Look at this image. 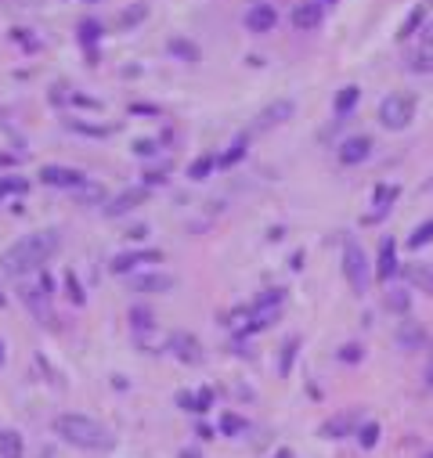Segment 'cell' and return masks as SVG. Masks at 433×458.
I'll return each mask as SVG.
<instances>
[{"mask_svg": "<svg viewBox=\"0 0 433 458\" xmlns=\"http://www.w3.org/2000/svg\"><path fill=\"white\" fill-rule=\"evenodd\" d=\"M58 242H61L58 231H33V235L18 238L15 246L0 256V267H4L8 274H29V271L44 267L58 253Z\"/></svg>", "mask_w": 433, "mask_h": 458, "instance_id": "obj_1", "label": "cell"}, {"mask_svg": "<svg viewBox=\"0 0 433 458\" xmlns=\"http://www.w3.org/2000/svg\"><path fill=\"white\" fill-rule=\"evenodd\" d=\"M54 433L66 440V444L83 447V451H109V447H112V433L105 430L102 422H94L90 415H80V411L58 415V419H54Z\"/></svg>", "mask_w": 433, "mask_h": 458, "instance_id": "obj_2", "label": "cell"}, {"mask_svg": "<svg viewBox=\"0 0 433 458\" xmlns=\"http://www.w3.org/2000/svg\"><path fill=\"white\" fill-rule=\"evenodd\" d=\"M412 119H415V94H408V90H397V94L383 98V105H379V123H383V127L405 130Z\"/></svg>", "mask_w": 433, "mask_h": 458, "instance_id": "obj_3", "label": "cell"}, {"mask_svg": "<svg viewBox=\"0 0 433 458\" xmlns=\"http://www.w3.org/2000/svg\"><path fill=\"white\" fill-rule=\"evenodd\" d=\"M343 274H347V285L361 296L368 289V260H365V249L358 242H347L343 246Z\"/></svg>", "mask_w": 433, "mask_h": 458, "instance_id": "obj_4", "label": "cell"}, {"mask_svg": "<svg viewBox=\"0 0 433 458\" xmlns=\"http://www.w3.org/2000/svg\"><path fill=\"white\" fill-rule=\"evenodd\" d=\"M368 151H372V137H368V134H354V137H347L343 144H339V163H343V166H358V163L368 159Z\"/></svg>", "mask_w": 433, "mask_h": 458, "instance_id": "obj_5", "label": "cell"}, {"mask_svg": "<svg viewBox=\"0 0 433 458\" xmlns=\"http://www.w3.org/2000/svg\"><path fill=\"white\" fill-rule=\"evenodd\" d=\"M40 180H44V185H51V188H80L83 185V173L69 170V166H44Z\"/></svg>", "mask_w": 433, "mask_h": 458, "instance_id": "obj_6", "label": "cell"}, {"mask_svg": "<svg viewBox=\"0 0 433 458\" xmlns=\"http://www.w3.org/2000/svg\"><path fill=\"white\" fill-rule=\"evenodd\" d=\"M163 260V253L159 249H138V253H119L116 260H112V274H127V271H134V267H141V264H159Z\"/></svg>", "mask_w": 433, "mask_h": 458, "instance_id": "obj_7", "label": "cell"}, {"mask_svg": "<svg viewBox=\"0 0 433 458\" xmlns=\"http://www.w3.org/2000/svg\"><path fill=\"white\" fill-rule=\"evenodd\" d=\"M274 22H278V11L271 4H253L245 11V29H250V33H267Z\"/></svg>", "mask_w": 433, "mask_h": 458, "instance_id": "obj_8", "label": "cell"}, {"mask_svg": "<svg viewBox=\"0 0 433 458\" xmlns=\"http://www.w3.org/2000/svg\"><path fill=\"white\" fill-rule=\"evenodd\" d=\"M148 199V192L145 188H134V192H123V195H116L109 206H105V213L109 217H123V213H130V209H138L141 202Z\"/></svg>", "mask_w": 433, "mask_h": 458, "instance_id": "obj_9", "label": "cell"}, {"mask_svg": "<svg viewBox=\"0 0 433 458\" xmlns=\"http://www.w3.org/2000/svg\"><path fill=\"white\" fill-rule=\"evenodd\" d=\"M397 274V242L394 238H383V246H379V267H376V278L379 282H390Z\"/></svg>", "mask_w": 433, "mask_h": 458, "instance_id": "obj_10", "label": "cell"}, {"mask_svg": "<svg viewBox=\"0 0 433 458\" xmlns=\"http://www.w3.org/2000/svg\"><path fill=\"white\" fill-rule=\"evenodd\" d=\"M170 347H173V354H177L181 361H188V364H199V361H202V347H199L195 335H184V332H177L173 340H170Z\"/></svg>", "mask_w": 433, "mask_h": 458, "instance_id": "obj_11", "label": "cell"}, {"mask_svg": "<svg viewBox=\"0 0 433 458\" xmlns=\"http://www.w3.org/2000/svg\"><path fill=\"white\" fill-rule=\"evenodd\" d=\"M170 285H173V278H166V274H134L130 278L134 292H166Z\"/></svg>", "mask_w": 433, "mask_h": 458, "instance_id": "obj_12", "label": "cell"}, {"mask_svg": "<svg viewBox=\"0 0 433 458\" xmlns=\"http://www.w3.org/2000/svg\"><path fill=\"white\" fill-rule=\"evenodd\" d=\"M318 22H322V4H315V0H307V4L293 8V25L296 29H315Z\"/></svg>", "mask_w": 433, "mask_h": 458, "instance_id": "obj_13", "label": "cell"}, {"mask_svg": "<svg viewBox=\"0 0 433 458\" xmlns=\"http://www.w3.org/2000/svg\"><path fill=\"white\" fill-rule=\"evenodd\" d=\"M289 116H293V101H278V105H267V109L257 116V127H260V130H267V127H274V123H286Z\"/></svg>", "mask_w": 433, "mask_h": 458, "instance_id": "obj_14", "label": "cell"}, {"mask_svg": "<svg viewBox=\"0 0 433 458\" xmlns=\"http://www.w3.org/2000/svg\"><path fill=\"white\" fill-rule=\"evenodd\" d=\"M358 422H361L358 411H343V415H336L332 422H325V426H322V433H325V437H347Z\"/></svg>", "mask_w": 433, "mask_h": 458, "instance_id": "obj_15", "label": "cell"}, {"mask_svg": "<svg viewBox=\"0 0 433 458\" xmlns=\"http://www.w3.org/2000/svg\"><path fill=\"white\" fill-rule=\"evenodd\" d=\"M405 278L412 285H419L422 292L433 296V264H412V267H405Z\"/></svg>", "mask_w": 433, "mask_h": 458, "instance_id": "obj_16", "label": "cell"}, {"mask_svg": "<svg viewBox=\"0 0 433 458\" xmlns=\"http://www.w3.org/2000/svg\"><path fill=\"white\" fill-rule=\"evenodd\" d=\"M394 199H397V188H376V209L368 213V224H376V221H383L386 217V209L394 206Z\"/></svg>", "mask_w": 433, "mask_h": 458, "instance_id": "obj_17", "label": "cell"}, {"mask_svg": "<svg viewBox=\"0 0 433 458\" xmlns=\"http://www.w3.org/2000/svg\"><path fill=\"white\" fill-rule=\"evenodd\" d=\"M22 437L15 430H0V458H22Z\"/></svg>", "mask_w": 433, "mask_h": 458, "instance_id": "obj_18", "label": "cell"}, {"mask_svg": "<svg viewBox=\"0 0 433 458\" xmlns=\"http://www.w3.org/2000/svg\"><path fill=\"white\" fill-rule=\"evenodd\" d=\"M422 22H426V11H422V8H412V11H408V18H405V25L397 29V40H408V37L415 33V29H419Z\"/></svg>", "mask_w": 433, "mask_h": 458, "instance_id": "obj_19", "label": "cell"}, {"mask_svg": "<svg viewBox=\"0 0 433 458\" xmlns=\"http://www.w3.org/2000/svg\"><path fill=\"white\" fill-rule=\"evenodd\" d=\"M397 340L405 343V347H422L426 343V328L422 325H405V328L397 332Z\"/></svg>", "mask_w": 433, "mask_h": 458, "instance_id": "obj_20", "label": "cell"}, {"mask_svg": "<svg viewBox=\"0 0 433 458\" xmlns=\"http://www.w3.org/2000/svg\"><path fill=\"white\" fill-rule=\"evenodd\" d=\"M433 242V221H422L412 235H408V249H419V246H429Z\"/></svg>", "mask_w": 433, "mask_h": 458, "instance_id": "obj_21", "label": "cell"}, {"mask_svg": "<svg viewBox=\"0 0 433 458\" xmlns=\"http://www.w3.org/2000/svg\"><path fill=\"white\" fill-rule=\"evenodd\" d=\"M152 325H156V318H152L148 307H130V328L134 332H148Z\"/></svg>", "mask_w": 433, "mask_h": 458, "instance_id": "obj_22", "label": "cell"}, {"mask_svg": "<svg viewBox=\"0 0 433 458\" xmlns=\"http://www.w3.org/2000/svg\"><path fill=\"white\" fill-rule=\"evenodd\" d=\"M29 180L25 177H0V195H25Z\"/></svg>", "mask_w": 433, "mask_h": 458, "instance_id": "obj_23", "label": "cell"}, {"mask_svg": "<svg viewBox=\"0 0 433 458\" xmlns=\"http://www.w3.org/2000/svg\"><path fill=\"white\" fill-rule=\"evenodd\" d=\"M170 51H173L177 58H188V62H199V47H195L192 40H181V37H173V40H170Z\"/></svg>", "mask_w": 433, "mask_h": 458, "instance_id": "obj_24", "label": "cell"}, {"mask_svg": "<svg viewBox=\"0 0 433 458\" xmlns=\"http://www.w3.org/2000/svg\"><path fill=\"white\" fill-rule=\"evenodd\" d=\"M358 98H361L358 87H343V90L336 94V112H350V109L358 105Z\"/></svg>", "mask_w": 433, "mask_h": 458, "instance_id": "obj_25", "label": "cell"}, {"mask_svg": "<svg viewBox=\"0 0 433 458\" xmlns=\"http://www.w3.org/2000/svg\"><path fill=\"white\" fill-rule=\"evenodd\" d=\"M213 166H216V156H199V159L188 166V177H192V180H202V177H209Z\"/></svg>", "mask_w": 433, "mask_h": 458, "instance_id": "obj_26", "label": "cell"}, {"mask_svg": "<svg viewBox=\"0 0 433 458\" xmlns=\"http://www.w3.org/2000/svg\"><path fill=\"white\" fill-rule=\"evenodd\" d=\"M386 307H390L394 314H405V311H408V292H405V289H390V292H386Z\"/></svg>", "mask_w": 433, "mask_h": 458, "instance_id": "obj_27", "label": "cell"}, {"mask_svg": "<svg viewBox=\"0 0 433 458\" xmlns=\"http://www.w3.org/2000/svg\"><path fill=\"white\" fill-rule=\"evenodd\" d=\"M66 292H69V299L76 303V307H83V303H87V296H83V285H80V278H76L73 271L66 274Z\"/></svg>", "mask_w": 433, "mask_h": 458, "instance_id": "obj_28", "label": "cell"}, {"mask_svg": "<svg viewBox=\"0 0 433 458\" xmlns=\"http://www.w3.org/2000/svg\"><path fill=\"white\" fill-rule=\"evenodd\" d=\"M242 156H245V137H242V141H235V144H231V148L224 151V156L216 159V166H235V163H238Z\"/></svg>", "mask_w": 433, "mask_h": 458, "instance_id": "obj_29", "label": "cell"}, {"mask_svg": "<svg viewBox=\"0 0 433 458\" xmlns=\"http://www.w3.org/2000/svg\"><path fill=\"white\" fill-rule=\"evenodd\" d=\"M358 440H361L365 451H368V447H376V440H379V426H376V422H365L361 430H358Z\"/></svg>", "mask_w": 433, "mask_h": 458, "instance_id": "obj_30", "label": "cell"}, {"mask_svg": "<svg viewBox=\"0 0 433 458\" xmlns=\"http://www.w3.org/2000/svg\"><path fill=\"white\" fill-rule=\"evenodd\" d=\"M98 37H102V22H94V18H87V22L80 25V40H83V44L90 47V44H94Z\"/></svg>", "mask_w": 433, "mask_h": 458, "instance_id": "obj_31", "label": "cell"}, {"mask_svg": "<svg viewBox=\"0 0 433 458\" xmlns=\"http://www.w3.org/2000/svg\"><path fill=\"white\" fill-rule=\"evenodd\" d=\"M145 11H148L145 4H134V8H127V11L119 15V25H138V22L145 18Z\"/></svg>", "mask_w": 433, "mask_h": 458, "instance_id": "obj_32", "label": "cell"}, {"mask_svg": "<svg viewBox=\"0 0 433 458\" xmlns=\"http://www.w3.org/2000/svg\"><path fill=\"white\" fill-rule=\"evenodd\" d=\"M293 354H296V340H289L286 350H282V364H278V372H282V376H289V369H293Z\"/></svg>", "mask_w": 433, "mask_h": 458, "instance_id": "obj_33", "label": "cell"}, {"mask_svg": "<svg viewBox=\"0 0 433 458\" xmlns=\"http://www.w3.org/2000/svg\"><path fill=\"white\" fill-rule=\"evenodd\" d=\"M429 66H433L429 54H408V69L412 73H429Z\"/></svg>", "mask_w": 433, "mask_h": 458, "instance_id": "obj_34", "label": "cell"}, {"mask_svg": "<svg viewBox=\"0 0 433 458\" xmlns=\"http://www.w3.org/2000/svg\"><path fill=\"white\" fill-rule=\"evenodd\" d=\"M73 130H80V134H94V137H105L112 127H87V123H73Z\"/></svg>", "mask_w": 433, "mask_h": 458, "instance_id": "obj_35", "label": "cell"}, {"mask_svg": "<svg viewBox=\"0 0 433 458\" xmlns=\"http://www.w3.org/2000/svg\"><path fill=\"white\" fill-rule=\"evenodd\" d=\"M339 357H343L347 364H354V361H361V347H358V343H350V347L339 350Z\"/></svg>", "mask_w": 433, "mask_h": 458, "instance_id": "obj_36", "label": "cell"}, {"mask_svg": "<svg viewBox=\"0 0 433 458\" xmlns=\"http://www.w3.org/2000/svg\"><path fill=\"white\" fill-rule=\"evenodd\" d=\"M221 426H224V433H238L242 426H245V419H238V415H228V419H224Z\"/></svg>", "mask_w": 433, "mask_h": 458, "instance_id": "obj_37", "label": "cell"}, {"mask_svg": "<svg viewBox=\"0 0 433 458\" xmlns=\"http://www.w3.org/2000/svg\"><path fill=\"white\" fill-rule=\"evenodd\" d=\"M156 148H159L156 141H138L134 144V151H141V156H148V151H156Z\"/></svg>", "mask_w": 433, "mask_h": 458, "instance_id": "obj_38", "label": "cell"}, {"mask_svg": "<svg viewBox=\"0 0 433 458\" xmlns=\"http://www.w3.org/2000/svg\"><path fill=\"white\" fill-rule=\"evenodd\" d=\"M422 44H426V47H433V22H429V25H422Z\"/></svg>", "mask_w": 433, "mask_h": 458, "instance_id": "obj_39", "label": "cell"}, {"mask_svg": "<svg viewBox=\"0 0 433 458\" xmlns=\"http://www.w3.org/2000/svg\"><path fill=\"white\" fill-rule=\"evenodd\" d=\"M40 289H44V292H51V289H54V282H51V274H44V278H40Z\"/></svg>", "mask_w": 433, "mask_h": 458, "instance_id": "obj_40", "label": "cell"}, {"mask_svg": "<svg viewBox=\"0 0 433 458\" xmlns=\"http://www.w3.org/2000/svg\"><path fill=\"white\" fill-rule=\"evenodd\" d=\"M426 390H433V361L426 364Z\"/></svg>", "mask_w": 433, "mask_h": 458, "instance_id": "obj_41", "label": "cell"}, {"mask_svg": "<svg viewBox=\"0 0 433 458\" xmlns=\"http://www.w3.org/2000/svg\"><path fill=\"white\" fill-rule=\"evenodd\" d=\"M8 163H15L11 156H0V166H8Z\"/></svg>", "mask_w": 433, "mask_h": 458, "instance_id": "obj_42", "label": "cell"}, {"mask_svg": "<svg viewBox=\"0 0 433 458\" xmlns=\"http://www.w3.org/2000/svg\"><path fill=\"white\" fill-rule=\"evenodd\" d=\"M0 361H4V343H0Z\"/></svg>", "mask_w": 433, "mask_h": 458, "instance_id": "obj_43", "label": "cell"}, {"mask_svg": "<svg viewBox=\"0 0 433 458\" xmlns=\"http://www.w3.org/2000/svg\"><path fill=\"white\" fill-rule=\"evenodd\" d=\"M87 4H98V0H87Z\"/></svg>", "mask_w": 433, "mask_h": 458, "instance_id": "obj_44", "label": "cell"}, {"mask_svg": "<svg viewBox=\"0 0 433 458\" xmlns=\"http://www.w3.org/2000/svg\"><path fill=\"white\" fill-rule=\"evenodd\" d=\"M329 4H336V0H329Z\"/></svg>", "mask_w": 433, "mask_h": 458, "instance_id": "obj_45", "label": "cell"}]
</instances>
